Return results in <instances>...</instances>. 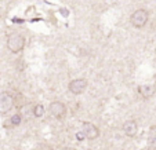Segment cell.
I'll use <instances>...</instances> for the list:
<instances>
[{
    "mask_svg": "<svg viewBox=\"0 0 156 150\" xmlns=\"http://www.w3.org/2000/svg\"><path fill=\"white\" fill-rule=\"evenodd\" d=\"M82 132L84 134L86 139H90V141H93V139H97L98 136H100V130H98V127L94 125L93 123H88V121L83 123Z\"/></svg>",
    "mask_w": 156,
    "mask_h": 150,
    "instance_id": "cell-5",
    "label": "cell"
},
{
    "mask_svg": "<svg viewBox=\"0 0 156 150\" xmlns=\"http://www.w3.org/2000/svg\"><path fill=\"white\" fill-rule=\"evenodd\" d=\"M21 121H22V117H21V114H14L11 117V124H12V125H20Z\"/></svg>",
    "mask_w": 156,
    "mask_h": 150,
    "instance_id": "cell-11",
    "label": "cell"
},
{
    "mask_svg": "<svg viewBox=\"0 0 156 150\" xmlns=\"http://www.w3.org/2000/svg\"><path fill=\"white\" fill-rule=\"evenodd\" d=\"M138 92H140V95H141L142 98L149 99V98H152L153 95H155L156 87H155V85H149V84L140 85V87H138Z\"/></svg>",
    "mask_w": 156,
    "mask_h": 150,
    "instance_id": "cell-8",
    "label": "cell"
},
{
    "mask_svg": "<svg viewBox=\"0 0 156 150\" xmlns=\"http://www.w3.org/2000/svg\"><path fill=\"white\" fill-rule=\"evenodd\" d=\"M76 138L79 139V141H83L86 136H84V134H83V132H77V134H76Z\"/></svg>",
    "mask_w": 156,
    "mask_h": 150,
    "instance_id": "cell-12",
    "label": "cell"
},
{
    "mask_svg": "<svg viewBox=\"0 0 156 150\" xmlns=\"http://www.w3.org/2000/svg\"><path fill=\"white\" fill-rule=\"evenodd\" d=\"M7 48L12 54H18L25 48V37L20 33H11L7 37Z\"/></svg>",
    "mask_w": 156,
    "mask_h": 150,
    "instance_id": "cell-1",
    "label": "cell"
},
{
    "mask_svg": "<svg viewBox=\"0 0 156 150\" xmlns=\"http://www.w3.org/2000/svg\"><path fill=\"white\" fill-rule=\"evenodd\" d=\"M14 97L9 92H3V94H0V112L2 113H7L12 109V106H14Z\"/></svg>",
    "mask_w": 156,
    "mask_h": 150,
    "instance_id": "cell-3",
    "label": "cell"
},
{
    "mask_svg": "<svg viewBox=\"0 0 156 150\" xmlns=\"http://www.w3.org/2000/svg\"><path fill=\"white\" fill-rule=\"evenodd\" d=\"M148 146L156 150V125H152L148 132Z\"/></svg>",
    "mask_w": 156,
    "mask_h": 150,
    "instance_id": "cell-9",
    "label": "cell"
},
{
    "mask_svg": "<svg viewBox=\"0 0 156 150\" xmlns=\"http://www.w3.org/2000/svg\"><path fill=\"white\" fill-rule=\"evenodd\" d=\"M148 19H149V11L145 9H138L131 14L130 17V24L137 29H141L147 25Z\"/></svg>",
    "mask_w": 156,
    "mask_h": 150,
    "instance_id": "cell-2",
    "label": "cell"
},
{
    "mask_svg": "<svg viewBox=\"0 0 156 150\" xmlns=\"http://www.w3.org/2000/svg\"><path fill=\"white\" fill-rule=\"evenodd\" d=\"M137 131H138V124H137L136 120H127L126 123L123 124V132L126 134L127 136H130V138L136 136Z\"/></svg>",
    "mask_w": 156,
    "mask_h": 150,
    "instance_id": "cell-7",
    "label": "cell"
},
{
    "mask_svg": "<svg viewBox=\"0 0 156 150\" xmlns=\"http://www.w3.org/2000/svg\"><path fill=\"white\" fill-rule=\"evenodd\" d=\"M32 113H33V117H41L44 114V106L41 103H37L32 107Z\"/></svg>",
    "mask_w": 156,
    "mask_h": 150,
    "instance_id": "cell-10",
    "label": "cell"
},
{
    "mask_svg": "<svg viewBox=\"0 0 156 150\" xmlns=\"http://www.w3.org/2000/svg\"><path fill=\"white\" fill-rule=\"evenodd\" d=\"M87 80L86 79H75L69 83V91L72 92L73 95H79V94H83L87 88Z\"/></svg>",
    "mask_w": 156,
    "mask_h": 150,
    "instance_id": "cell-4",
    "label": "cell"
},
{
    "mask_svg": "<svg viewBox=\"0 0 156 150\" xmlns=\"http://www.w3.org/2000/svg\"><path fill=\"white\" fill-rule=\"evenodd\" d=\"M48 109H50V113L55 118L64 117L65 113H66V106H65L62 102H59V101H54V102H51Z\"/></svg>",
    "mask_w": 156,
    "mask_h": 150,
    "instance_id": "cell-6",
    "label": "cell"
},
{
    "mask_svg": "<svg viewBox=\"0 0 156 150\" xmlns=\"http://www.w3.org/2000/svg\"><path fill=\"white\" fill-rule=\"evenodd\" d=\"M155 24H156V22H155Z\"/></svg>",
    "mask_w": 156,
    "mask_h": 150,
    "instance_id": "cell-13",
    "label": "cell"
}]
</instances>
